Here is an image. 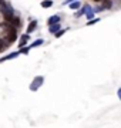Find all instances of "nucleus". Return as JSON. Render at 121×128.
I'll list each match as a JSON object with an SVG mask.
<instances>
[{
    "mask_svg": "<svg viewBox=\"0 0 121 128\" xmlns=\"http://www.w3.org/2000/svg\"><path fill=\"white\" fill-rule=\"evenodd\" d=\"M28 50H30V48H27V47H22V50H20L19 53H23V54H27V53H28Z\"/></svg>",
    "mask_w": 121,
    "mask_h": 128,
    "instance_id": "nucleus-15",
    "label": "nucleus"
},
{
    "mask_svg": "<svg viewBox=\"0 0 121 128\" xmlns=\"http://www.w3.org/2000/svg\"><path fill=\"white\" fill-rule=\"evenodd\" d=\"M84 12H86V14H87V18H91V17H93L94 12L91 10V7H90V6H87V7L84 9Z\"/></svg>",
    "mask_w": 121,
    "mask_h": 128,
    "instance_id": "nucleus-6",
    "label": "nucleus"
},
{
    "mask_svg": "<svg viewBox=\"0 0 121 128\" xmlns=\"http://www.w3.org/2000/svg\"><path fill=\"white\" fill-rule=\"evenodd\" d=\"M9 40H10V43L16 40V28L14 27H10V30H9Z\"/></svg>",
    "mask_w": 121,
    "mask_h": 128,
    "instance_id": "nucleus-2",
    "label": "nucleus"
},
{
    "mask_svg": "<svg viewBox=\"0 0 121 128\" xmlns=\"http://www.w3.org/2000/svg\"><path fill=\"white\" fill-rule=\"evenodd\" d=\"M9 23L12 24L13 27H17V26H20V18L19 17H14V16H13V17L9 20Z\"/></svg>",
    "mask_w": 121,
    "mask_h": 128,
    "instance_id": "nucleus-3",
    "label": "nucleus"
},
{
    "mask_svg": "<svg viewBox=\"0 0 121 128\" xmlns=\"http://www.w3.org/2000/svg\"><path fill=\"white\" fill-rule=\"evenodd\" d=\"M96 2H98V0H96Z\"/></svg>",
    "mask_w": 121,
    "mask_h": 128,
    "instance_id": "nucleus-19",
    "label": "nucleus"
},
{
    "mask_svg": "<svg viewBox=\"0 0 121 128\" xmlns=\"http://www.w3.org/2000/svg\"><path fill=\"white\" fill-rule=\"evenodd\" d=\"M58 28H60V26H58L57 23H54V24H50V33H56L57 30H58Z\"/></svg>",
    "mask_w": 121,
    "mask_h": 128,
    "instance_id": "nucleus-10",
    "label": "nucleus"
},
{
    "mask_svg": "<svg viewBox=\"0 0 121 128\" xmlns=\"http://www.w3.org/2000/svg\"><path fill=\"white\" fill-rule=\"evenodd\" d=\"M42 6L44 9H48L50 6H53V2L51 0H44V2H42Z\"/></svg>",
    "mask_w": 121,
    "mask_h": 128,
    "instance_id": "nucleus-8",
    "label": "nucleus"
},
{
    "mask_svg": "<svg viewBox=\"0 0 121 128\" xmlns=\"http://www.w3.org/2000/svg\"><path fill=\"white\" fill-rule=\"evenodd\" d=\"M110 7H111V2L110 0H106L104 2V9H110Z\"/></svg>",
    "mask_w": 121,
    "mask_h": 128,
    "instance_id": "nucleus-12",
    "label": "nucleus"
},
{
    "mask_svg": "<svg viewBox=\"0 0 121 128\" xmlns=\"http://www.w3.org/2000/svg\"><path fill=\"white\" fill-rule=\"evenodd\" d=\"M80 7V2H73L70 4V9H73V10H76V9H78Z\"/></svg>",
    "mask_w": 121,
    "mask_h": 128,
    "instance_id": "nucleus-11",
    "label": "nucleus"
},
{
    "mask_svg": "<svg viewBox=\"0 0 121 128\" xmlns=\"http://www.w3.org/2000/svg\"><path fill=\"white\" fill-rule=\"evenodd\" d=\"M28 38H30V37H28V34H23V36H22V38H20V47H23L24 44L27 43Z\"/></svg>",
    "mask_w": 121,
    "mask_h": 128,
    "instance_id": "nucleus-5",
    "label": "nucleus"
},
{
    "mask_svg": "<svg viewBox=\"0 0 121 128\" xmlns=\"http://www.w3.org/2000/svg\"><path fill=\"white\" fill-rule=\"evenodd\" d=\"M64 33H66V30H57V32H56V36H57V37H61Z\"/></svg>",
    "mask_w": 121,
    "mask_h": 128,
    "instance_id": "nucleus-14",
    "label": "nucleus"
},
{
    "mask_svg": "<svg viewBox=\"0 0 121 128\" xmlns=\"http://www.w3.org/2000/svg\"><path fill=\"white\" fill-rule=\"evenodd\" d=\"M2 4H4V2H3V0H0V6Z\"/></svg>",
    "mask_w": 121,
    "mask_h": 128,
    "instance_id": "nucleus-18",
    "label": "nucleus"
},
{
    "mask_svg": "<svg viewBox=\"0 0 121 128\" xmlns=\"http://www.w3.org/2000/svg\"><path fill=\"white\" fill-rule=\"evenodd\" d=\"M40 44H43V40H37V41H34L32 44V47H37V46H40Z\"/></svg>",
    "mask_w": 121,
    "mask_h": 128,
    "instance_id": "nucleus-13",
    "label": "nucleus"
},
{
    "mask_svg": "<svg viewBox=\"0 0 121 128\" xmlns=\"http://www.w3.org/2000/svg\"><path fill=\"white\" fill-rule=\"evenodd\" d=\"M6 44H7V46H9L10 43H4V40H0V50H2V48H3V47L6 46Z\"/></svg>",
    "mask_w": 121,
    "mask_h": 128,
    "instance_id": "nucleus-16",
    "label": "nucleus"
},
{
    "mask_svg": "<svg viewBox=\"0 0 121 128\" xmlns=\"http://www.w3.org/2000/svg\"><path fill=\"white\" fill-rule=\"evenodd\" d=\"M43 81H44V78H43V77H36L34 80H33L32 86H30V90H32V91L38 90V88H40V86L43 84Z\"/></svg>",
    "mask_w": 121,
    "mask_h": 128,
    "instance_id": "nucleus-1",
    "label": "nucleus"
},
{
    "mask_svg": "<svg viewBox=\"0 0 121 128\" xmlns=\"http://www.w3.org/2000/svg\"><path fill=\"white\" fill-rule=\"evenodd\" d=\"M36 26H37V22H36V20H33L32 23L28 24V27H27V33L34 32V28H36Z\"/></svg>",
    "mask_w": 121,
    "mask_h": 128,
    "instance_id": "nucleus-4",
    "label": "nucleus"
},
{
    "mask_svg": "<svg viewBox=\"0 0 121 128\" xmlns=\"http://www.w3.org/2000/svg\"><path fill=\"white\" fill-rule=\"evenodd\" d=\"M58 20H60V17H58V16H53V17H50V18H48V24L58 23Z\"/></svg>",
    "mask_w": 121,
    "mask_h": 128,
    "instance_id": "nucleus-9",
    "label": "nucleus"
},
{
    "mask_svg": "<svg viewBox=\"0 0 121 128\" xmlns=\"http://www.w3.org/2000/svg\"><path fill=\"white\" fill-rule=\"evenodd\" d=\"M20 53H13V54H9L6 56V57H3V58H0V63H3V61H6V60H10V58H14L16 56H19Z\"/></svg>",
    "mask_w": 121,
    "mask_h": 128,
    "instance_id": "nucleus-7",
    "label": "nucleus"
},
{
    "mask_svg": "<svg viewBox=\"0 0 121 128\" xmlns=\"http://www.w3.org/2000/svg\"><path fill=\"white\" fill-rule=\"evenodd\" d=\"M98 20H100V18H96V20H91V22H90V23H88V24H94V23H97Z\"/></svg>",
    "mask_w": 121,
    "mask_h": 128,
    "instance_id": "nucleus-17",
    "label": "nucleus"
}]
</instances>
